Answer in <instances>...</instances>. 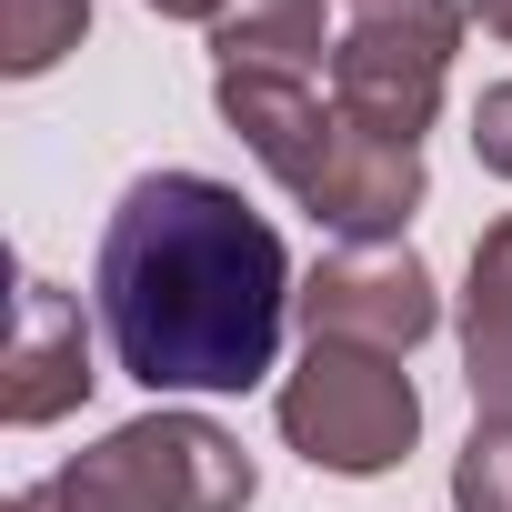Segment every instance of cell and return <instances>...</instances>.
<instances>
[{"label":"cell","instance_id":"cell-1","mask_svg":"<svg viewBox=\"0 0 512 512\" xmlns=\"http://www.w3.org/2000/svg\"><path fill=\"white\" fill-rule=\"evenodd\" d=\"M101 342L141 392H251L302 302L282 231L211 171H141L101 231Z\"/></svg>","mask_w":512,"mask_h":512},{"label":"cell","instance_id":"cell-2","mask_svg":"<svg viewBox=\"0 0 512 512\" xmlns=\"http://www.w3.org/2000/svg\"><path fill=\"white\" fill-rule=\"evenodd\" d=\"M221 121L251 141V161H262L322 231L342 241H402V221L422 211V151L402 141H372L342 101H322L312 81H282V71H221L211 81Z\"/></svg>","mask_w":512,"mask_h":512},{"label":"cell","instance_id":"cell-3","mask_svg":"<svg viewBox=\"0 0 512 512\" xmlns=\"http://www.w3.org/2000/svg\"><path fill=\"white\" fill-rule=\"evenodd\" d=\"M241 502H251V452L211 412H141L101 432L81 462L11 492V512H241Z\"/></svg>","mask_w":512,"mask_h":512},{"label":"cell","instance_id":"cell-4","mask_svg":"<svg viewBox=\"0 0 512 512\" xmlns=\"http://www.w3.org/2000/svg\"><path fill=\"white\" fill-rule=\"evenodd\" d=\"M282 442L312 462V472H342V482H372L412 452L422 432V392L392 352H362V342H312L272 402Z\"/></svg>","mask_w":512,"mask_h":512},{"label":"cell","instance_id":"cell-5","mask_svg":"<svg viewBox=\"0 0 512 512\" xmlns=\"http://www.w3.org/2000/svg\"><path fill=\"white\" fill-rule=\"evenodd\" d=\"M452 51H462V0H382V11H362L332 41V101L372 141L422 151L442 81H452Z\"/></svg>","mask_w":512,"mask_h":512},{"label":"cell","instance_id":"cell-6","mask_svg":"<svg viewBox=\"0 0 512 512\" xmlns=\"http://www.w3.org/2000/svg\"><path fill=\"white\" fill-rule=\"evenodd\" d=\"M302 332L312 342H362V352H412V342H432V322H442V292H432V272H422V251H402V241H352V251H332V262L302 282Z\"/></svg>","mask_w":512,"mask_h":512},{"label":"cell","instance_id":"cell-7","mask_svg":"<svg viewBox=\"0 0 512 512\" xmlns=\"http://www.w3.org/2000/svg\"><path fill=\"white\" fill-rule=\"evenodd\" d=\"M91 332H81V302L61 282H21V332H11V372H0V412H11V432H41L61 412L91 402Z\"/></svg>","mask_w":512,"mask_h":512},{"label":"cell","instance_id":"cell-8","mask_svg":"<svg viewBox=\"0 0 512 512\" xmlns=\"http://www.w3.org/2000/svg\"><path fill=\"white\" fill-rule=\"evenodd\" d=\"M462 382L482 422H512V211L472 241V292H462Z\"/></svg>","mask_w":512,"mask_h":512},{"label":"cell","instance_id":"cell-9","mask_svg":"<svg viewBox=\"0 0 512 512\" xmlns=\"http://www.w3.org/2000/svg\"><path fill=\"white\" fill-rule=\"evenodd\" d=\"M211 61L221 71L312 81L322 71V0H231V11L211 21Z\"/></svg>","mask_w":512,"mask_h":512},{"label":"cell","instance_id":"cell-10","mask_svg":"<svg viewBox=\"0 0 512 512\" xmlns=\"http://www.w3.org/2000/svg\"><path fill=\"white\" fill-rule=\"evenodd\" d=\"M81 31H91V0H0V71L41 81L61 51H81Z\"/></svg>","mask_w":512,"mask_h":512},{"label":"cell","instance_id":"cell-11","mask_svg":"<svg viewBox=\"0 0 512 512\" xmlns=\"http://www.w3.org/2000/svg\"><path fill=\"white\" fill-rule=\"evenodd\" d=\"M452 512H512V422H472L452 452Z\"/></svg>","mask_w":512,"mask_h":512},{"label":"cell","instance_id":"cell-12","mask_svg":"<svg viewBox=\"0 0 512 512\" xmlns=\"http://www.w3.org/2000/svg\"><path fill=\"white\" fill-rule=\"evenodd\" d=\"M472 151H482L492 181H512V81H492V91L472 101Z\"/></svg>","mask_w":512,"mask_h":512},{"label":"cell","instance_id":"cell-13","mask_svg":"<svg viewBox=\"0 0 512 512\" xmlns=\"http://www.w3.org/2000/svg\"><path fill=\"white\" fill-rule=\"evenodd\" d=\"M151 11H161V21H221L231 0H151Z\"/></svg>","mask_w":512,"mask_h":512},{"label":"cell","instance_id":"cell-14","mask_svg":"<svg viewBox=\"0 0 512 512\" xmlns=\"http://www.w3.org/2000/svg\"><path fill=\"white\" fill-rule=\"evenodd\" d=\"M472 11H482V31H492V41H512V0H472Z\"/></svg>","mask_w":512,"mask_h":512},{"label":"cell","instance_id":"cell-15","mask_svg":"<svg viewBox=\"0 0 512 512\" xmlns=\"http://www.w3.org/2000/svg\"><path fill=\"white\" fill-rule=\"evenodd\" d=\"M362 11H382V0H362Z\"/></svg>","mask_w":512,"mask_h":512}]
</instances>
